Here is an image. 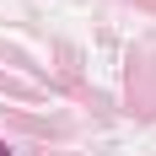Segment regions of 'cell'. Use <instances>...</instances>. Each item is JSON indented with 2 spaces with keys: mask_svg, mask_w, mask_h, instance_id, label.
I'll return each mask as SVG.
<instances>
[{
  "mask_svg": "<svg viewBox=\"0 0 156 156\" xmlns=\"http://www.w3.org/2000/svg\"><path fill=\"white\" fill-rule=\"evenodd\" d=\"M0 156H11V145H5V140H0Z\"/></svg>",
  "mask_w": 156,
  "mask_h": 156,
  "instance_id": "6da1fadb",
  "label": "cell"
}]
</instances>
